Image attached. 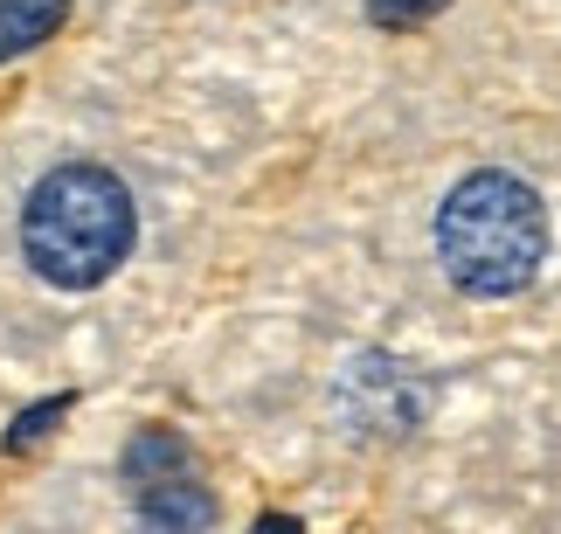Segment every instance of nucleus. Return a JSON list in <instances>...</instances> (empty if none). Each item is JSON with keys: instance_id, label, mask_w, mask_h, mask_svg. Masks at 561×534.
Masks as SVG:
<instances>
[{"instance_id": "3", "label": "nucleus", "mask_w": 561, "mask_h": 534, "mask_svg": "<svg viewBox=\"0 0 561 534\" xmlns=\"http://www.w3.org/2000/svg\"><path fill=\"white\" fill-rule=\"evenodd\" d=\"M125 493H133V514L153 534H208L215 527V493L202 479V458L167 423L133 431V444H125Z\"/></svg>"}, {"instance_id": "5", "label": "nucleus", "mask_w": 561, "mask_h": 534, "mask_svg": "<svg viewBox=\"0 0 561 534\" xmlns=\"http://www.w3.org/2000/svg\"><path fill=\"white\" fill-rule=\"evenodd\" d=\"M70 21V0H0V63L28 56L35 42H49Z\"/></svg>"}, {"instance_id": "1", "label": "nucleus", "mask_w": 561, "mask_h": 534, "mask_svg": "<svg viewBox=\"0 0 561 534\" xmlns=\"http://www.w3.org/2000/svg\"><path fill=\"white\" fill-rule=\"evenodd\" d=\"M133 195L112 167H91V160H70L56 174L35 181L28 208H21V250H28L35 277H49L56 292H91L104 285L125 250H133Z\"/></svg>"}, {"instance_id": "8", "label": "nucleus", "mask_w": 561, "mask_h": 534, "mask_svg": "<svg viewBox=\"0 0 561 534\" xmlns=\"http://www.w3.org/2000/svg\"><path fill=\"white\" fill-rule=\"evenodd\" d=\"M250 534H298V521H291V514H264V521H256Z\"/></svg>"}, {"instance_id": "7", "label": "nucleus", "mask_w": 561, "mask_h": 534, "mask_svg": "<svg viewBox=\"0 0 561 534\" xmlns=\"http://www.w3.org/2000/svg\"><path fill=\"white\" fill-rule=\"evenodd\" d=\"M450 0H368V21L375 29H416V21L430 14H444Z\"/></svg>"}, {"instance_id": "4", "label": "nucleus", "mask_w": 561, "mask_h": 534, "mask_svg": "<svg viewBox=\"0 0 561 534\" xmlns=\"http://www.w3.org/2000/svg\"><path fill=\"white\" fill-rule=\"evenodd\" d=\"M340 402H347V423H354V431L402 438L409 423H416V410H423V389H416V375H409L402 361L360 354L354 368H347V382H340Z\"/></svg>"}, {"instance_id": "6", "label": "nucleus", "mask_w": 561, "mask_h": 534, "mask_svg": "<svg viewBox=\"0 0 561 534\" xmlns=\"http://www.w3.org/2000/svg\"><path fill=\"white\" fill-rule=\"evenodd\" d=\"M62 417H70V396H49V402H35V410H21V417H14V431H8V452L21 458L28 444H42V438H49Z\"/></svg>"}, {"instance_id": "2", "label": "nucleus", "mask_w": 561, "mask_h": 534, "mask_svg": "<svg viewBox=\"0 0 561 534\" xmlns=\"http://www.w3.org/2000/svg\"><path fill=\"white\" fill-rule=\"evenodd\" d=\"M437 258L450 285L471 298L527 292L534 271L548 264V208L520 174H465L437 208Z\"/></svg>"}]
</instances>
